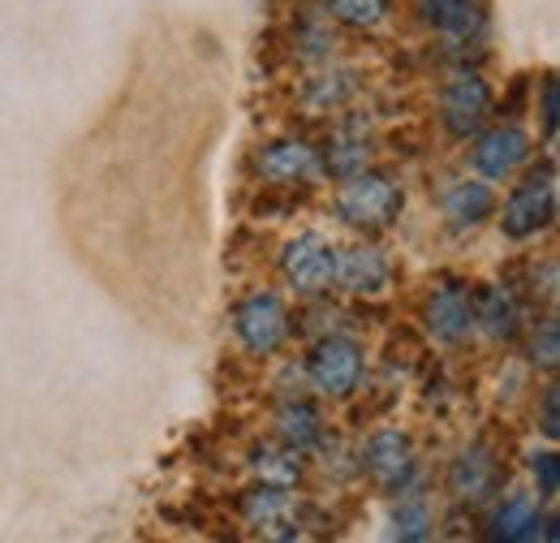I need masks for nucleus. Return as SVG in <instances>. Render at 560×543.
<instances>
[{
  "label": "nucleus",
  "instance_id": "obj_12",
  "mask_svg": "<svg viewBox=\"0 0 560 543\" xmlns=\"http://www.w3.org/2000/svg\"><path fill=\"white\" fill-rule=\"evenodd\" d=\"M500 483H504V471H500V458L488 440L466 444L448 466V492L462 505H483L500 492Z\"/></svg>",
  "mask_w": 560,
  "mask_h": 543
},
{
  "label": "nucleus",
  "instance_id": "obj_21",
  "mask_svg": "<svg viewBox=\"0 0 560 543\" xmlns=\"http://www.w3.org/2000/svg\"><path fill=\"white\" fill-rule=\"evenodd\" d=\"M353 91H358V78H353L350 69H337V73H319V78H311V86H306V108H311V117H324V113H341V108L350 104Z\"/></svg>",
  "mask_w": 560,
  "mask_h": 543
},
{
  "label": "nucleus",
  "instance_id": "obj_7",
  "mask_svg": "<svg viewBox=\"0 0 560 543\" xmlns=\"http://www.w3.org/2000/svg\"><path fill=\"white\" fill-rule=\"evenodd\" d=\"M422 328L440 345H462L475 333V289L466 280H440L422 302Z\"/></svg>",
  "mask_w": 560,
  "mask_h": 543
},
{
  "label": "nucleus",
  "instance_id": "obj_14",
  "mask_svg": "<svg viewBox=\"0 0 560 543\" xmlns=\"http://www.w3.org/2000/svg\"><path fill=\"white\" fill-rule=\"evenodd\" d=\"M419 13L448 48H470L488 31V13L479 0H419Z\"/></svg>",
  "mask_w": 560,
  "mask_h": 543
},
{
  "label": "nucleus",
  "instance_id": "obj_17",
  "mask_svg": "<svg viewBox=\"0 0 560 543\" xmlns=\"http://www.w3.org/2000/svg\"><path fill=\"white\" fill-rule=\"evenodd\" d=\"M319 164L328 177L346 182L353 173H362L371 164V122L366 117H341L332 126V135L319 151Z\"/></svg>",
  "mask_w": 560,
  "mask_h": 543
},
{
  "label": "nucleus",
  "instance_id": "obj_23",
  "mask_svg": "<svg viewBox=\"0 0 560 543\" xmlns=\"http://www.w3.org/2000/svg\"><path fill=\"white\" fill-rule=\"evenodd\" d=\"M526 354H530V367H539V371H557V362H560V324H557V315H552V311H548V315L535 324Z\"/></svg>",
  "mask_w": 560,
  "mask_h": 543
},
{
  "label": "nucleus",
  "instance_id": "obj_6",
  "mask_svg": "<svg viewBox=\"0 0 560 543\" xmlns=\"http://www.w3.org/2000/svg\"><path fill=\"white\" fill-rule=\"evenodd\" d=\"M362 471L366 478L380 487V492H406V487H415V478H419V453H415V440L406 436V431H397V427H384V431H375L366 444H362Z\"/></svg>",
  "mask_w": 560,
  "mask_h": 543
},
{
  "label": "nucleus",
  "instance_id": "obj_10",
  "mask_svg": "<svg viewBox=\"0 0 560 543\" xmlns=\"http://www.w3.org/2000/svg\"><path fill=\"white\" fill-rule=\"evenodd\" d=\"M530 164V135L522 126H491L475 135L470 147V169L483 182H509L513 173H522Z\"/></svg>",
  "mask_w": 560,
  "mask_h": 543
},
{
  "label": "nucleus",
  "instance_id": "obj_24",
  "mask_svg": "<svg viewBox=\"0 0 560 543\" xmlns=\"http://www.w3.org/2000/svg\"><path fill=\"white\" fill-rule=\"evenodd\" d=\"M255 466H259L264 483L293 487L298 475H302V453H293L289 444H280V449H268V453H255Z\"/></svg>",
  "mask_w": 560,
  "mask_h": 543
},
{
  "label": "nucleus",
  "instance_id": "obj_15",
  "mask_svg": "<svg viewBox=\"0 0 560 543\" xmlns=\"http://www.w3.org/2000/svg\"><path fill=\"white\" fill-rule=\"evenodd\" d=\"M242 513H246V522H250L259 535H268V540H298V535H302L298 505H293L289 487H280V483H264V487L246 492Z\"/></svg>",
  "mask_w": 560,
  "mask_h": 543
},
{
  "label": "nucleus",
  "instance_id": "obj_20",
  "mask_svg": "<svg viewBox=\"0 0 560 543\" xmlns=\"http://www.w3.org/2000/svg\"><path fill=\"white\" fill-rule=\"evenodd\" d=\"M397 496H401V500H397L393 513H388L393 535H397V540H410V543L431 540V535H435V513H431V505H427L422 496H415L410 487L397 492Z\"/></svg>",
  "mask_w": 560,
  "mask_h": 543
},
{
  "label": "nucleus",
  "instance_id": "obj_26",
  "mask_svg": "<svg viewBox=\"0 0 560 543\" xmlns=\"http://www.w3.org/2000/svg\"><path fill=\"white\" fill-rule=\"evenodd\" d=\"M557 91H560V78H557V73H544V100H539V117H544V138H548V142L557 138Z\"/></svg>",
  "mask_w": 560,
  "mask_h": 543
},
{
  "label": "nucleus",
  "instance_id": "obj_25",
  "mask_svg": "<svg viewBox=\"0 0 560 543\" xmlns=\"http://www.w3.org/2000/svg\"><path fill=\"white\" fill-rule=\"evenodd\" d=\"M530 478H535V492L544 500H557L560 492V458L552 449H535L530 453Z\"/></svg>",
  "mask_w": 560,
  "mask_h": 543
},
{
  "label": "nucleus",
  "instance_id": "obj_16",
  "mask_svg": "<svg viewBox=\"0 0 560 543\" xmlns=\"http://www.w3.org/2000/svg\"><path fill=\"white\" fill-rule=\"evenodd\" d=\"M495 190L483 177H453L444 190H440V211L448 220V229L457 233H475L479 224H488L495 216Z\"/></svg>",
  "mask_w": 560,
  "mask_h": 543
},
{
  "label": "nucleus",
  "instance_id": "obj_19",
  "mask_svg": "<svg viewBox=\"0 0 560 543\" xmlns=\"http://www.w3.org/2000/svg\"><path fill=\"white\" fill-rule=\"evenodd\" d=\"M277 436L280 444H289L293 453H311L324 440V418H319V409L311 406V402L293 397V402H284L277 409Z\"/></svg>",
  "mask_w": 560,
  "mask_h": 543
},
{
  "label": "nucleus",
  "instance_id": "obj_9",
  "mask_svg": "<svg viewBox=\"0 0 560 543\" xmlns=\"http://www.w3.org/2000/svg\"><path fill=\"white\" fill-rule=\"evenodd\" d=\"M557 531V513H544L539 500L530 492H509L495 500L488 518V540H504V543H530V540H544L552 543Z\"/></svg>",
  "mask_w": 560,
  "mask_h": 543
},
{
  "label": "nucleus",
  "instance_id": "obj_27",
  "mask_svg": "<svg viewBox=\"0 0 560 543\" xmlns=\"http://www.w3.org/2000/svg\"><path fill=\"white\" fill-rule=\"evenodd\" d=\"M557 406H560V389H557V384H548V389H544V402H539V431H544L548 440H557V436H560Z\"/></svg>",
  "mask_w": 560,
  "mask_h": 543
},
{
  "label": "nucleus",
  "instance_id": "obj_13",
  "mask_svg": "<svg viewBox=\"0 0 560 543\" xmlns=\"http://www.w3.org/2000/svg\"><path fill=\"white\" fill-rule=\"evenodd\" d=\"M388 285H393V259L375 242L337 246V289L358 293V298H375Z\"/></svg>",
  "mask_w": 560,
  "mask_h": 543
},
{
  "label": "nucleus",
  "instance_id": "obj_8",
  "mask_svg": "<svg viewBox=\"0 0 560 543\" xmlns=\"http://www.w3.org/2000/svg\"><path fill=\"white\" fill-rule=\"evenodd\" d=\"M362 371H366V358H362V345L353 337H324L306 358L311 384L337 402L353 397V389L362 384Z\"/></svg>",
  "mask_w": 560,
  "mask_h": 543
},
{
  "label": "nucleus",
  "instance_id": "obj_5",
  "mask_svg": "<svg viewBox=\"0 0 560 543\" xmlns=\"http://www.w3.org/2000/svg\"><path fill=\"white\" fill-rule=\"evenodd\" d=\"M280 276L298 293H328L337 289V242L324 233H298L280 251Z\"/></svg>",
  "mask_w": 560,
  "mask_h": 543
},
{
  "label": "nucleus",
  "instance_id": "obj_11",
  "mask_svg": "<svg viewBox=\"0 0 560 543\" xmlns=\"http://www.w3.org/2000/svg\"><path fill=\"white\" fill-rule=\"evenodd\" d=\"M255 173L272 186H315L324 177L319 164V147L302 142V138H277L268 147H259L255 155Z\"/></svg>",
  "mask_w": 560,
  "mask_h": 543
},
{
  "label": "nucleus",
  "instance_id": "obj_18",
  "mask_svg": "<svg viewBox=\"0 0 560 543\" xmlns=\"http://www.w3.org/2000/svg\"><path fill=\"white\" fill-rule=\"evenodd\" d=\"M475 328L491 340H513L522 333V307L509 285H483L475 293Z\"/></svg>",
  "mask_w": 560,
  "mask_h": 543
},
{
  "label": "nucleus",
  "instance_id": "obj_22",
  "mask_svg": "<svg viewBox=\"0 0 560 543\" xmlns=\"http://www.w3.org/2000/svg\"><path fill=\"white\" fill-rule=\"evenodd\" d=\"M324 4L337 22H346L353 31H371L388 18V0H324Z\"/></svg>",
  "mask_w": 560,
  "mask_h": 543
},
{
  "label": "nucleus",
  "instance_id": "obj_4",
  "mask_svg": "<svg viewBox=\"0 0 560 543\" xmlns=\"http://www.w3.org/2000/svg\"><path fill=\"white\" fill-rule=\"evenodd\" d=\"M233 333H237L246 354L268 358V354H277L280 345L289 340V307L280 302V293H272V289L246 293L233 307Z\"/></svg>",
  "mask_w": 560,
  "mask_h": 543
},
{
  "label": "nucleus",
  "instance_id": "obj_3",
  "mask_svg": "<svg viewBox=\"0 0 560 543\" xmlns=\"http://www.w3.org/2000/svg\"><path fill=\"white\" fill-rule=\"evenodd\" d=\"M440 122L453 138H475L491 122V86L483 73L457 69L440 86Z\"/></svg>",
  "mask_w": 560,
  "mask_h": 543
},
{
  "label": "nucleus",
  "instance_id": "obj_1",
  "mask_svg": "<svg viewBox=\"0 0 560 543\" xmlns=\"http://www.w3.org/2000/svg\"><path fill=\"white\" fill-rule=\"evenodd\" d=\"M495 220H500V233L509 242L539 238L557 220V164L552 160L530 164L522 173V182L509 190L504 207H495Z\"/></svg>",
  "mask_w": 560,
  "mask_h": 543
},
{
  "label": "nucleus",
  "instance_id": "obj_2",
  "mask_svg": "<svg viewBox=\"0 0 560 543\" xmlns=\"http://www.w3.org/2000/svg\"><path fill=\"white\" fill-rule=\"evenodd\" d=\"M406 207V190L388 177V173H353L341 182L337 199H332V211L346 229H358V233H384L397 224Z\"/></svg>",
  "mask_w": 560,
  "mask_h": 543
}]
</instances>
